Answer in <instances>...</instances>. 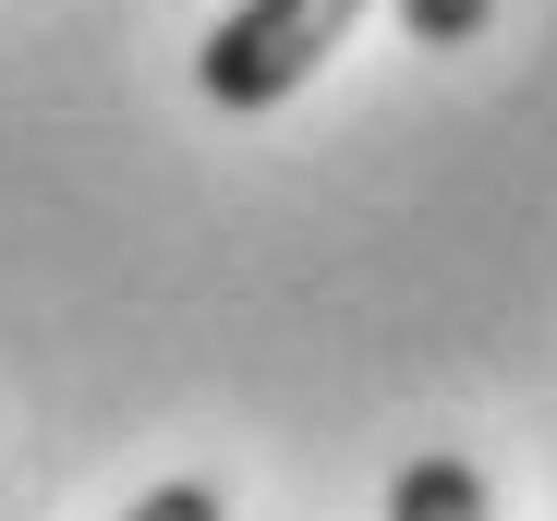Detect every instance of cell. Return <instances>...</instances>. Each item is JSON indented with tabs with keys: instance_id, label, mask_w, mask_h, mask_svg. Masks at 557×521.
<instances>
[{
	"instance_id": "cell-1",
	"label": "cell",
	"mask_w": 557,
	"mask_h": 521,
	"mask_svg": "<svg viewBox=\"0 0 557 521\" xmlns=\"http://www.w3.org/2000/svg\"><path fill=\"white\" fill-rule=\"evenodd\" d=\"M351 25H363V0H231L207 25V49H195V85L255 122L278 98H304L327 73V49H351Z\"/></svg>"
},
{
	"instance_id": "cell-2",
	"label": "cell",
	"mask_w": 557,
	"mask_h": 521,
	"mask_svg": "<svg viewBox=\"0 0 557 521\" xmlns=\"http://www.w3.org/2000/svg\"><path fill=\"white\" fill-rule=\"evenodd\" d=\"M388 521H497V497H485V473L460 449H436V461H400L388 473Z\"/></svg>"
},
{
	"instance_id": "cell-3",
	"label": "cell",
	"mask_w": 557,
	"mask_h": 521,
	"mask_svg": "<svg viewBox=\"0 0 557 521\" xmlns=\"http://www.w3.org/2000/svg\"><path fill=\"white\" fill-rule=\"evenodd\" d=\"M400 25H412V49H473L497 25V0H400Z\"/></svg>"
},
{
	"instance_id": "cell-4",
	"label": "cell",
	"mask_w": 557,
	"mask_h": 521,
	"mask_svg": "<svg viewBox=\"0 0 557 521\" xmlns=\"http://www.w3.org/2000/svg\"><path fill=\"white\" fill-rule=\"evenodd\" d=\"M122 521H231V497H219L207 473H170V485H146Z\"/></svg>"
}]
</instances>
